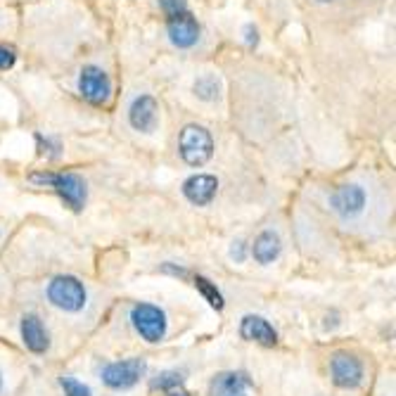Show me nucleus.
<instances>
[{
  "instance_id": "cd10ccee",
  "label": "nucleus",
  "mask_w": 396,
  "mask_h": 396,
  "mask_svg": "<svg viewBox=\"0 0 396 396\" xmlns=\"http://www.w3.org/2000/svg\"><path fill=\"white\" fill-rule=\"evenodd\" d=\"M323 3H328V0H323Z\"/></svg>"
},
{
  "instance_id": "bb28decb",
  "label": "nucleus",
  "mask_w": 396,
  "mask_h": 396,
  "mask_svg": "<svg viewBox=\"0 0 396 396\" xmlns=\"http://www.w3.org/2000/svg\"><path fill=\"white\" fill-rule=\"evenodd\" d=\"M0 392H3V375H0Z\"/></svg>"
},
{
  "instance_id": "6ab92c4d",
  "label": "nucleus",
  "mask_w": 396,
  "mask_h": 396,
  "mask_svg": "<svg viewBox=\"0 0 396 396\" xmlns=\"http://www.w3.org/2000/svg\"><path fill=\"white\" fill-rule=\"evenodd\" d=\"M60 385L65 389V396H93L88 385H83L76 378H60Z\"/></svg>"
},
{
  "instance_id": "9d476101",
  "label": "nucleus",
  "mask_w": 396,
  "mask_h": 396,
  "mask_svg": "<svg viewBox=\"0 0 396 396\" xmlns=\"http://www.w3.org/2000/svg\"><path fill=\"white\" fill-rule=\"evenodd\" d=\"M168 38L176 48H193L200 38V24L190 12H181L176 17H168L166 22Z\"/></svg>"
},
{
  "instance_id": "b1692460",
  "label": "nucleus",
  "mask_w": 396,
  "mask_h": 396,
  "mask_svg": "<svg viewBox=\"0 0 396 396\" xmlns=\"http://www.w3.org/2000/svg\"><path fill=\"white\" fill-rule=\"evenodd\" d=\"M161 271H164V273H171V275H176V278H188V271H186V268L173 266V264H164V266H161Z\"/></svg>"
},
{
  "instance_id": "412c9836",
  "label": "nucleus",
  "mask_w": 396,
  "mask_h": 396,
  "mask_svg": "<svg viewBox=\"0 0 396 396\" xmlns=\"http://www.w3.org/2000/svg\"><path fill=\"white\" fill-rule=\"evenodd\" d=\"M161 10H164L166 17H176L181 15V12H188V0H159Z\"/></svg>"
},
{
  "instance_id": "f8f14e48",
  "label": "nucleus",
  "mask_w": 396,
  "mask_h": 396,
  "mask_svg": "<svg viewBox=\"0 0 396 396\" xmlns=\"http://www.w3.org/2000/svg\"><path fill=\"white\" fill-rule=\"evenodd\" d=\"M240 337L247 339V342H257L261 346L278 344V332L261 316H245L242 323H240Z\"/></svg>"
},
{
  "instance_id": "1a4fd4ad",
  "label": "nucleus",
  "mask_w": 396,
  "mask_h": 396,
  "mask_svg": "<svg viewBox=\"0 0 396 396\" xmlns=\"http://www.w3.org/2000/svg\"><path fill=\"white\" fill-rule=\"evenodd\" d=\"M218 193V181L211 173H195L183 183V195L195 207H207Z\"/></svg>"
},
{
  "instance_id": "a878e982",
  "label": "nucleus",
  "mask_w": 396,
  "mask_h": 396,
  "mask_svg": "<svg viewBox=\"0 0 396 396\" xmlns=\"http://www.w3.org/2000/svg\"><path fill=\"white\" fill-rule=\"evenodd\" d=\"M166 396H190V392H186L183 385H181V387H173L171 392H166Z\"/></svg>"
},
{
  "instance_id": "9b49d317",
  "label": "nucleus",
  "mask_w": 396,
  "mask_h": 396,
  "mask_svg": "<svg viewBox=\"0 0 396 396\" xmlns=\"http://www.w3.org/2000/svg\"><path fill=\"white\" fill-rule=\"evenodd\" d=\"M157 112H159L157 100L152 95H138L129 107V122L136 131L150 133L157 126V117H159Z\"/></svg>"
},
{
  "instance_id": "4468645a",
  "label": "nucleus",
  "mask_w": 396,
  "mask_h": 396,
  "mask_svg": "<svg viewBox=\"0 0 396 396\" xmlns=\"http://www.w3.org/2000/svg\"><path fill=\"white\" fill-rule=\"evenodd\" d=\"M22 342L33 353H46L48 346H50L48 330L43 328V321L36 314H26L22 318Z\"/></svg>"
},
{
  "instance_id": "393cba45",
  "label": "nucleus",
  "mask_w": 396,
  "mask_h": 396,
  "mask_svg": "<svg viewBox=\"0 0 396 396\" xmlns=\"http://www.w3.org/2000/svg\"><path fill=\"white\" fill-rule=\"evenodd\" d=\"M245 41H247V46H257V43H259V31L254 29L252 24L245 29Z\"/></svg>"
},
{
  "instance_id": "dca6fc26",
  "label": "nucleus",
  "mask_w": 396,
  "mask_h": 396,
  "mask_svg": "<svg viewBox=\"0 0 396 396\" xmlns=\"http://www.w3.org/2000/svg\"><path fill=\"white\" fill-rule=\"evenodd\" d=\"M193 282H195V287L200 289V294L204 296V299L209 301V306H211V309L221 311V309L225 306L221 289H218V287L214 285V282L209 280V278H204V275H197V278H195Z\"/></svg>"
},
{
  "instance_id": "0eeeda50",
  "label": "nucleus",
  "mask_w": 396,
  "mask_h": 396,
  "mask_svg": "<svg viewBox=\"0 0 396 396\" xmlns=\"http://www.w3.org/2000/svg\"><path fill=\"white\" fill-rule=\"evenodd\" d=\"M79 90L90 105H107L112 97L109 76L100 67H86L79 76Z\"/></svg>"
},
{
  "instance_id": "6e6552de",
  "label": "nucleus",
  "mask_w": 396,
  "mask_h": 396,
  "mask_svg": "<svg viewBox=\"0 0 396 396\" xmlns=\"http://www.w3.org/2000/svg\"><path fill=\"white\" fill-rule=\"evenodd\" d=\"M330 207L337 216H342V218L358 216L365 207V190L356 186V183L339 186L335 193L330 195Z\"/></svg>"
},
{
  "instance_id": "f3484780",
  "label": "nucleus",
  "mask_w": 396,
  "mask_h": 396,
  "mask_svg": "<svg viewBox=\"0 0 396 396\" xmlns=\"http://www.w3.org/2000/svg\"><path fill=\"white\" fill-rule=\"evenodd\" d=\"M195 93L197 97H202V100H216L218 95H221V81H218L216 74H202L200 79L195 81Z\"/></svg>"
},
{
  "instance_id": "aec40b11",
  "label": "nucleus",
  "mask_w": 396,
  "mask_h": 396,
  "mask_svg": "<svg viewBox=\"0 0 396 396\" xmlns=\"http://www.w3.org/2000/svg\"><path fill=\"white\" fill-rule=\"evenodd\" d=\"M36 143H38V150L41 154H46L48 159H58L60 157V143L58 140H53V138H48V136H41V133H36Z\"/></svg>"
},
{
  "instance_id": "39448f33",
  "label": "nucleus",
  "mask_w": 396,
  "mask_h": 396,
  "mask_svg": "<svg viewBox=\"0 0 396 396\" xmlns=\"http://www.w3.org/2000/svg\"><path fill=\"white\" fill-rule=\"evenodd\" d=\"M145 373H147V363L143 358H126L105 365L102 382L109 389H131L133 385H138L140 378H145Z\"/></svg>"
},
{
  "instance_id": "423d86ee",
  "label": "nucleus",
  "mask_w": 396,
  "mask_h": 396,
  "mask_svg": "<svg viewBox=\"0 0 396 396\" xmlns=\"http://www.w3.org/2000/svg\"><path fill=\"white\" fill-rule=\"evenodd\" d=\"M330 380L339 389H356L363 382V363L353 353L337 351L330 358Z\"/></svg>"
},
{
  "instance_id": "7ed1b4c3",
  "label": "nucleus",
  "mask_w": 396,
  "mask_h": 396,
  "mask_svg": "<svg viewBox=\"0 0 396 396\" xmlns=\"http://www.w3.org/2000/svg\"><path fill=\"white\" fill-rule=\"evenodd\" d=\"M46 292H48V301H50L53 306L67 311V314L81 311L86 306V299H88L83 282L79 278H74V275H58V278H53L48 282Z\"/></svg>"
},
{
  "instance_id": "f257e3e1",
  "label": "nucleus",
  "mask_w": 396,
  "mask_h": 396,
  "mask_svg": "<svg viewBox=\"0 0 396 396\" xmlns=\"http://www.w3.org/2000/svg\"><path fill=\"white\" fill-rule=\"evenodd\" d=\"M29 181L36 183L41 188H53L72 211H81L83 204H86V195H88L86 183H83L81 176H76V173L36 171L29 176Z\"/></svg>"
},
{
  "instance_id": "5701e85b",
  "label": "nucleus",
  "mask_w": 396,
  "mask_h": 396,
  "mask_svg": "<svg viewBox=\"0 0 396 396\" xmlns=\"http://www.w3.org/2000/svg\"><path fill=\"white\" fill-rule=\"evenodd\" d=\"M230 257L237 261H245V257H247V245L242 242V240H237V242H232V247H230Z\"/></svg>"
},
{
  "instance_id": "f03ea898",
  "label": "nucleus",
  "mask_w": 396,
  "mask_h": 396,
  "mask_svg": "<svg viewBox=\"0 0 396 396\" xmlns=\"http://www.w3.org/2000/svg\"><path fill=\"white\" fill-rule=\"evenodd\" d=\"M178 150L181 157L190 166H204L214 157V138L204 126L190 124L181 131L178 138Z\"/></svg>"
},
{
  "instance_id": "20e7f679",
  "label": "nucleus",
  "mask_w": 396,
  "mask_h": 396,
  "mask_svg": "<svg viewBox=\"0 0 396 396\" xmlns=\"http://www.w3.org/2000/svg\"><path fill=\"white\" fill-rule=\"evenodd\" d=\"M131 323L145 342L157 344L166 335V314L154 304L140 301L131 309Z\"/></svg>"
},
{
  "instance_id": "ddd939ff",
  "label": "nucleus",
  "mask_w": 396,
  "mask_h": 396,
  "mask_svg": "<svg viewBox=\"0 0 396 396\" xmlns=\"http://www.w3.org/2000/svg\"><path fill=\"white\" fill-rule=\"evenodd\" d=\"M252 380L245 373H218L209 385V396H250Z\"/></svg>"
},
{
  "instance_id": "4be33fe9",
  "label": "nucleus",
  "mask_w": 396,
  "mask_h": 396,
  "mask_svg": "<svg viewBox=\"0 0 396 396\" xmlns=\"http://www.w3.org/2000/svg\"><path fill=\"white\" fill-rule=\"evenodd\" d=\"M17 62V55L15 50H10V48L0 46V69H12Z\"/></svg>"
},
{
  "instance_id": "a211bd4d",
  "label": "nucleus",
  "mask_w": 396,
  "mask_h": 396,
  "mask_svg": "<svg viewBox=\"0 0 396 396\" xmlns=\"http://www.w3.org/2000/svg\"><path fill=\"white\" fill-rule=\"evenodd\" d=\"M183 385V375L178 370H166V373H161L157 375L152 382H150V387H152V392H171L173 387H181Z\"/></svg>"
},
{
  "instance_id": "2eb2a0df",
  "label": "nucleus",
  "mask_w": 396,
  "mask_h": 396,
  "mask_svg": "<svg viewBox=\"0 0 396 396\" xmlns=\"http://www.w3.org/2000/svg\"><path fill=\"white\" fill-rule=\"evenodd\" d=\"M280 252H282V242H280L278 232H273V230L259 232L252 245V257L257 259L261 266L273 264V261L280 257Z\"/></svg>"
}]
</instances>
